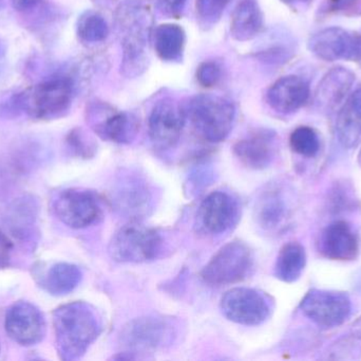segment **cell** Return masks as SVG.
<instances>
[{"label":"cell","mask_w":361,"mask_h":361,"mask_svg":"<svg viewBox=\"0 0 361 361\" xmlns=\"http://www.w3.org/2000/svg\"><path fill=\"white\" fill-rule=\"evenodd\" d=\"M360 165H361V150H360Z\"/></svg>","instance_id":"obj_43"},{"label":"cell","mask_w":361,"mask_h":361,"mask_svg":"<svg viewBox=\"0 0 361 361\" xmlns=\"http://www.w3.org/2000/svg\"><path fill=\"white\" fill-rule=\"evenodd\" d=\"M274 305L273 297L250 288H231L220 301L221 312L227 320L246 326H260L267 321Z\"/></svg>","instance_id":"obj_9"},{"label":"cell","mask_w":361,"mask_h":361,"mask_svg":"<svg viewBox=\"0 0 361 361\" xmlns=\"http://www.w3.org/2000/svg\"><path fill=\"white\" fill-rule=\"evenodd\" d=\"M116 1V0H95V2H99V4H110V2Z\"/></svg>","instance_id":"obj_42"},{"label":"cell","mask_w":361,"mask_h":361,"mask_svg":"<svg viewBox=\"0 0 361 361\" xmlns=\"http://www.w3.org/2000/svg\"><path fill=\"white\" fill-rule=\"evenodd\" d=\"M184 107L171 97H163L152 106L148 118V134L157 150L166 152L179 143L186 120Z\"/></svg>","instance_id":"obj_14"},{"label":"cell","mask_w":361,"mask_h":361,"mask_svg":"<svg viewBox=\"0 0 361 361\" xmlns=\"http://www.w3.org/2000/svg\"><path fill=\"white\" fill-rule=\"evenodd\" d=\"M216 179V167H214V163L206 157L197 159L189 167L187 184L189 186V191L193 194L203 192L204 190L214 184Z\"/></svg>","instance_id":"obj_31"},{"label":"cell","mask_w":361,"mask_h":361,"mask_svg":"<svg viewBox=\"0 0 361 361\" xmlns=\"http://www.w3.org/2000/svg\"><path fill=\"white\" fill-rule=\"evenodd\" d=\"M4 328L8 336L23 347L39 343L47 330L46 320L42 312L27 301H18L8 307Z\"/></svg>","instance_id":"obj_16"},{"label":"cell","mask_w":361,"mask_h":361,"mask_svg":"<svg viewBox=\"0 0 361 361\" xmlns=\"http://www.w3.org/2000/svg\"><path fill=\"white\" fill-rule=\"evenodd\" d=\"M255 269L252 249L241 241L225 244L202 271V279L212 286L229 285L250 278Z\"/></svg>","instance_id":"obj_8"},{"label":"cell","mask_w":361,"mask_h":361,"mask_svg":"<svg viewBox=\"0 0 361 361\" xmlns=\"http://www.w3.org/2000/svg\"><path fill=\"white\" fill-rule=\"evenodd\" d=\"M186 35L184 30L176 23H164L154 30V50L159 59L165 63H182Z\"/></svg>","instance_id":"obj_26"},{"label":"cell","mask_w":361,"mask_h":361,"mask_svg":"<svg viewBox=\"0 0 361 361\" xmlns=\"http://www.w3.org/2000/svg\"><path fill=\"white\" fill-rule=\"evenodd\" d=\"M293 212L290 194L281 184H269L257 195L255 222L265 233L280 235L286 231L292 222Z\"/></svg>","instance_id":"obj_13"},{"label":"cell","mask_w":361,"mask_h":361,"mask_svg":"<svg viewBox=\"0 0 361 361\" xmlns=\"http://www.w3.org/2000/svg\"><path fill=\"white\" fill-rule=\"evenodd\" d=\"M109 203L123 218L140 222L154 213L158 192L143 174L135 170H121L110 184Z\"/></svg>","instance_id":"obj_4"},{"label":"cell","mask_w":361,"mask_h":361,"mask_svg":"<svg viewBox=\"0 0 361 361\" xmlns=\"http://www.w3.org/2000/svg\"><path fill=\"white\" fill-rule=\"evenodd\" d=\"M56 218L72 229H85L103 218L102 199L94 191L72 188L61 191L53 201Z\"/></svg>","instance_id":"obj_11"},{"label":"cell","mask_w":361,"mask_h":361,"mask_svg":"<svg viewBox=\"0 0 361 361\" xmlns=\"http://www.w3.org/2000/svg\"><path fill=\"white\" fill-rule=\"evenodd\" d=\"M197 83L205 88H212L222 78V67L218 61H205L200 64L195 72Z\"/></svg>","instance_id":"obj_36"},{"label":"cell","mask_w":361,"mask_h":361,"mask_svg":"<svg viewBox=\"0 0 361 361\" xmlns=\"http://www.w3.org/2000/svg\"><path fill=\"white\" fill-rule=\"evenodd\" d=\"M162 235L152 227L130 220L110 239L108 252L118 263L141 264L156 260L163 252Z\"/></svg>","instance_id":"obj_7"},{"label":"cell","mask_w":361,"mask_h":361,"mask_svg":"<svg viewBox=\"0 0 361 361\" xmlns=\"http://www.w3.org/2000/svg\"><path fill=\"white\" fill-rule=\"evenodd\" d=\"M86 120L99 138L118 144H130L140 131V120L135 114L116 110L105 102H91L87 106Z\"/></svg>","instance_id":"obj_10"},{"label":"cell","mask_w":361,"mask_h":361,"mask_svg":"<svg viewBox=\"0 0 361 361\" xmlns=\"http://www.w3.org/2000/svg\"><path fill=\"white\" fill-rule=\"evenodd\" d=\"M336 135L341 146L353 148L361 142V87L349 95L337 114Z\"/></svg>","instance_id":"obj_24"},{"label":"cell","mask_w":361,"mask_h":361,"mask_svg":"<svg viewBox=\"0 0 361 361\" xmlns=\"http://www.w3.org/2000/svg\"><path fill=\"white\" fill-rule=\"evenodd\" d=\"M187 1L188 0H152L158 12L169 18L180 17L184 12Z\"/></svg>","instance_id":"obj_37"},{"label":"cell","mask_w":361,"mask_h":361,"mask_svg":"<svg viewBox=\"0 0 361 361\" xmlns=\"http://www.w3.org/2000/svg\"><path fill=\"white\" fill-rule=\"evenodd\" d=\"M39 203L33 195H23L8 203L1 214L2 224L15 239L33 244L38 233Z\"/></svg>","instance_id":"obj_18"},{"label":"cell","mask_w":361,"mask_h":361,"mask_svg":"<svg viewBox=\"0 0 361 361\" xmlns=\"http://www.w3.org/2000/svg\"><path fill=\"white\" fill-rule=\"evenodd\" d=\"M233 0H197L195 11L199 25L207 30L216 25Z\"/></svg>","instance_id":"obj_35"},{"label":"cell","mask_w":361,"mask_h":361,"mask_svg":"<svg viewBox=\"0 0 361 361\" xmlns=\"http://www.w3.org/2000/svg\"><path fill=\"white\" fill-rule=\"evenodd\" d=\"M82 279L80 267L70 263H57L42 277V288L55 297L66 296L73 292Z\"/></svg>","instance_id":"obj_27"},{"label":"cell","mask_w":361,"mask_h":361,"mask_svg":"<svg viewBox=\"0 0 361 361\" xmlns=\"http://www.w3.org/2000/svg\"><path fill=\"white\" fill-rule=\"evenodd\" d=\"M2 2H4V0H0V6H1Z\"/></svg>","instance_id":"obj_44"},{"label":"cell","mask_w":361,"mask_h":361,"mask_svg":"<svg viewBox=\"0 0 361 361\" xmlns=\"http://www.w3.org/2000/svg\"><path fill=\"white\" fill-rule=\"evenodd\" d=\"M358 0H326V12H343L352 8Z\"/></svg>","instance_id":"obj_39"},{"label":"cell","mask_w":361,"mask_h":361,"mask_svg":"<svg viewBox=\"0 0 361 361\" xmlns=\"http://www.w3.org/2000/svg\"><path fill=\"white\" fill-rule=\"evenodd\" d=\"M11 2L14 10L18 12H27L36 8L42 0H11Z\"/></svg>","instance_id":"obj_40"},{"label":"cell","mask_w":361,"mask_h":361,"mask_svg":"<svg viewBox=\"0 0 361 361\" xmlns=\"http://www.w3.org/2000/svg\"><path fill=\"white\" fill-rule=\"evenodd\" d=\"M13 246L12 241L6 232L0 228V269L6 268L10 264L12 259Z\"/></svg>","instance_id":"obj_38"},{"label":"cell","mask_w":361,"mask_h":361,"mask_svg":"<svg viewBox=\"0 0 361 361\" xmlns=\"http://www.w3.org/2000/svg\"><path fill=\"white\" fill-rule=\"evenodd\" d=\"M263 28V13L257 0H241L231 14V36L238 42L256 37Z\"/></svg>","instance_id":"obj_25"},{"label":"cell","mask_w":361,"mask_h":361,"mask_svg":"<svg viewBox=\"0 0 361 361\" xmlns=\"http://www.w3.org/2000/svg\"><path fill=\"white\" fill-rule=\"evenodd\" d=\"M354 82L353 72L347 68H333L318 84L315 93L316 105L326 112L334 110L345 101Z\"/></svg>","instance_id":"obj_23"},{"label":"cell","mask_w":361,"mask_h":361,"mask_svg":"<svg viewBox=\"0 0 361 361\" xmlns=\"http://www.w3.org/2000/svg\"><path fill=\"white\" fill-rule=\"evenodd\" d=\"M241 207L237 197L226 191H214L204 199L195 215V230L206 237H216L237 226Z\"/></svg>","instance_id":"obj_12"},{"label":"cell","mask_w":361,"mask_h":361,"mask_svg":"<svg viewBox=\"0 0 361 361\" xmlns=\"http://www.w3.org/2000/svg\"><path fill=\"white\" fill-rule=\"evenodd\" d=\"M254 54L259 61L267 65H283L292 59L294 49L286 38L269 35L257 47Z\"/></svg>","instance_id":"obj_29"},{"label":"cell","mask_w":361,"mask_h":361,"mask_svg":"<svg viewBox=\"0 0 361 361\" xmlns=\"http://www.w3.org/2000/svg\"><path fill=\"white\" fill-rule=\"evenodd\" d=\"M66 148L71 156L90 159L97 154V146L94 140L82 129L76 127L66 137Z\"/></svg>","instance_id":"obj_34"},{"label":"cell","mask_w":361,"mask_h":361,"mask_svg":"<svg viewBox=\"0 0 361 361\" xmlns=\"http://www.w3.org/2000/svg\"><path fill=\"white\" fill-rule=\"evenodd\" d=\"M75 90L73 76L59 72L2 97L0 114L6 118L23 114L33 120H57L69 114Z\"/></svg>","instance_id":"obj_1"},{"label":"cell","mask_w":361,"mask_h":361,"mask_svg":"<svg viewBox=\"0 0 361 361\" xmlns=\"http://www.w3.org/2000/svg\"><path fill=\"white\" fill-rule=\"evenodd\" d=\"M292 150L301 156L315 157L320 150V139L312 127H297L290 137Z\"/></svg>","instance_id":"obj_33"},{"label":"cell","mask_w":361,"mask_h":361,"mask_svg":"<svg viewBox=\"0 0 361 361\" xmlns=\"http://www.w3.org/2000/svg\"><path fill=\"white\" fill-rule=\"evenodd\" d=\"M42 156L35 142H23L0 158V194L10 190L21 177L37 167Z\"/></svg>","instance_id":"obj_20"},{"label":"cell","mask_w":361,"mask_h":361,"mask_svg":"<svg viewBox=\"0 0 361 361\" xmlns=\"http://www.w3.org/2000/svg\"><path fill=\"white\" fill-rule=\"evenodd\" d=\"M309 49L326 61H360L361 37L343 28L331 27L314 34L310 38Z\"/></svg>","instance_id":"obj_17"},{"label":"cell","mask_w":361,"mask_h":361,"mask_svg":"<svg viewBox=\"0 0 361 361\" xmlns=\"http://www.w3.org/2000/svg\"><path fill=\"white\" fill-rule=\"evenodd\" d=\"M319 250L330 260L353 261L360 254V237L349 223L336 220L322 231Z\"/></svg>","instance_id":"obj_21"},{"label":"cell","mask_w":361,"mask_h":361,"mask_svg":"<svg viewBox=\"0 0 361 361\" xmlns=\"http://www.w3.org/2000/svg\"><path fill=\"white\" fill-rule=\"evenodd\" d=\"M277 152V135L271 129H257L233 146V154L240 162L257 171L269 167Z\"/></svg>","instance_id":"obj_19"},{"label":"cell","mask_w":361,"mask_h":361,"mask_svg":"<svg viewBox=\"0 0 361 361\" xmlns=\"http://www.w3.org/2000/svg\"><path fill=\"white\" fill-rule=\"evenodd\" d=\"M195 131L206 141H224L233 131L235 107L229 100L214 95H197L184 107Z\"/></svg>","instance_id":"obj_6"},{"label":"cell","mask_w":361,"mask_h":361,"mask_svg":"<svg viewBox=\"0 0 361 361\" xmlns=\"http://www.w3.org/2000/svg\"><path fill=\"white\" fill-rule=\"evenodd\" d=\"M76 35L84 44H97L108 37L109 27L101 14L94 11H86L76 21Z\"/></svg>","instance_id":"obj_30"},{"label":"cell","mask_w":361,"mask_h":361,"mask_svg":"<svg viewBox=\"0 0 361 361\" xmlns=\"http://www.w3.org/2000/svg\"><path fill=\"white\" fill-rule=\"evenodd\" d=\"M333 360H352L361 353V318L329 350Z\"/></svg>","instance_id":"obj_32"},{"label":"cell","mask_w":361,"mask_h":361,"mask_svg":"<svg viewBox=\"0 0 361 361\" xmlns=\"http://www.w3.org/2000/svg\"><path fill=\"white\" fill-rule=\"evenodd\" d=\"M55 345L61 360H80L99 338L103 322L99 312L82 301L67 303L53 312Z\"/></svg>","instance_id":"obj_3"},{"label":"cell","mask_w":361,"mask_h":361,"mask_svg":"<svg viewBox=\"0 0 361 361\" xmlns=\"http://www.w3.org/2000/svg\"><path fill=\"white\" fill-rule=\"evenodd\" d=\"M305 317L322 329L341 326L351 315L352 303L345 292L312 290L300 303Z\"/></svg>","instance_id":"obj_15"},{"label":"cell","mask_w":361,"mask_h":361,"mask_svg":"<svg viewBox=\"0 0 361 361\" xmlns=\"http://www.w3.org/2000/svg\"><path fill=\"white\" fill-rule=\"evenodd\" d=\"M114 30L122 46L123 76L128 78L143 74L149 64L152 13L144 0H123L114 11Z\"/></svg>","instance_id":"obj_2"},{"label":"cell","mask_w":361,"mask_h":361,"mask_svg":"<svg viewBox=\"0 0 361 361\" xmlns=\"http://www.w3.org/2000/svg\"><path fill=\"white\" fill-rule=\"evenodd\" d=\"M311 90L305 78L288 76L276 81L267 93V102L271 110L282 114L296 112L309 101Z\"/></svg>","instance_id":"obj_22"},{"label":"cell","mask_w":361,"mask_h":361,"mask_svg":"<svg viewBox=\"0 0 361 361\" xmlns=\"http://www.w3.org/2000/svg\"><path fill=\"white\" fill-rule=\"evenodd\" d=\"M180 334L177 318L147 315L135 318L123 328L121 345L126 351L140 354L154 353L173 347Z\"/></svg>","instance_id":"obj_5"},{"label":"cell","mask_w":361,"mask_h":361,"mask_svg":"<svg viewBox=\"0 0 361 361\" xmlns=\"http://www.w3.org/2000/svg\"><path fill=\"white\" fill-rule=\"evenodd\" d=\"M307 265L305 247L297 242L286 244L280 250L275 264V276L280 281L293 283L302 275Z\"/></svg>","instance_id":"obj_28"},{"label":"cell","mask_w":361,"mask_h":361,"mask_svg":"<svg viewBox=\"0 0 361 361\" xmlns=\"http://www.w3.org/2000/svg\"><path fill=\"white\" fill-rule=\"evenodd\" d=\"M284 4H288V6H299V4H307L311 0H281Z\"/></svg>","instance_id":"obj_41"}]
</instances>
